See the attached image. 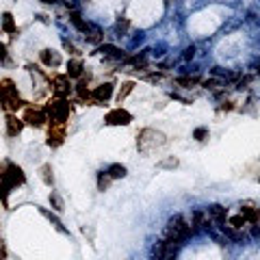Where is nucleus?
<instances>
[{
  "label": "nucleus",
  "mask_w": 260,
  "mask_h": 260,
  "mask_svg": "<svg viewBox=\"0 0 260 260\" xmlns=\"http://www.w3.org/2000/svg\"><path fill=\"white\" fill-rule=\"evenodd\" d=\"M208 212V219H211V224H217V226H224L228 221V208L221 206V204H211V206L206 208Z\"/></svg>",
  "instance_id": "f8f14e48"
},
{
  "label": "nucleus",
  "mask_w": 260,
  "mask_h": 260,
  "mask_svg": "<svg viewBox=\"0 0 260 260\" xmlns=\"http://www.w3.org/2000/svg\"><path fill=\"white\" fill-rule=\"evenodd\" d=\"M106 174H109L113 180H119V178H124V176L128 174V169L124 165H119V162H113V165L106 169Z\"/></svg>",
  "instance_id": "6ab92c4d"
},
{
  "label": "nucleus",
  "mask_w": 260,
  "mask_h": 260,
  "mask_svg": "<svg viewBox=\"0 0 260 260\" xmlns=\"http://www.w3.org/2000/svg\"><path fill=\"white\" fill-rule=\"evenodd\" d=\"M41 212H44V215H46V217H48V219H50V221H52V224H54V226H57V228H59V230H61V232H65V228H63V224H61V221H59V219H57V217H54V215H52V212H48V211H41Z\"/></svg>",
  "instance_id": "7c9ffc66"
},
{
  "label": "nucleus",
  "mask_w": 260,
  "mask_h": 260,
  "mask_svg": "<svg viewBox=\"0 0 260 260\" xmlns=\"http://www.w3.org/2000/svg\"><path fill=\"white\" fill-rule=\"evenodd\" d=\"M22 128H24V119H17L16 115L9 113L7 115V134L9 137H17V134L22 132Z\"/></svg>",
  "instance_id": "2eb2a0df"
},
{
  "label": "nucleus",
  "mask_w": 260,
  "mask_h": 260,
  "mask_svg": "<svg viewBox=\"0 0 260 260\" xmlns=\"http://www.w3.org/2000/svg\"><path fill=\"white\" fill-rule=\"evenodd\" d=\"M41 2H44V0H41Z\"/></svg>",
  "instance_id": "58836bf2"
},
{
  "label": "nucleus",
  "mask_w": 260,
  "mask_h": 260,
  "mask_svg": "<svg viewBox=\"0 0 260 260\" xmlns=\"http://www.w3.org/2000/svg\"><path fill=\"white\" fill-rule=\"evenodd\" d=\"M228 226H230V228H234V230H241V232H243V230H245V228H247L249 224H247V219H245V217L239 212V215H236V217H230V219H228Z\"/></svg>",
  "instance_id": "412c9836"
},
{
  "label": "nucleus",
  "mask_w": 260,
  "mask_h": 260,
  "mask_svg": "<svg viewBox=\"0 0 260 260\" xmlns=\"http://www.w3.org/2000/svg\"><path fill=\"white\" fill-rule=\"evenodd\" d=\"M65 141V122H50V130H48V146L50 147H59Z\"/></svg>",
  "instance_id": "9d476101"
},
{
  "label": "nucleus",
  "mask_w": 260,
  "mask_h": 260,
  "mask_svg": "<svg viewBox=\"0 0 260 260\" xmlns=\"http://www.w3.org/2000/svg\"><path fill=\"white\" fill-rule=\"evenodd\" d=\"M197 82H199L197 76H180V78H176V85L184 87V89H191V87H195Z\"/></svg>",
  "instance_id": "5701e85b"
},
{
  "label": "nucleus",
  "mask_w": 260,
  "mask_h": 260,
  "mask_svg": "<svg viewBox=\"0 0 260 260\" xmlns=\"http://www.w3.org/2000/svg\"><path fill=\"white\" fill-rule=\"evenodd\" d=\"M111 182H113V178H111L106 171H100V174H98V189H100V191H106V189L111 187Z\"/></svg>",
  "instance_id": "393cba45"
},
{
  "label": "nucleus",
  "mask_w": 260,
  "mask_h": 260,
  "mask_svg": "<svg viewBox=\"0 0 260 260\" xmlns=\"http://www.w3.org/2000/svg\"><path fill=\"white\" fill-rule=\"evenodd\" d=\"M39 57H41V63L48 65V67H59V65H61V54H59L57 50L46 48V50H41Z\"/></svg>",
  "instance_id": "4468645a"
},
{
  "label": "nucleus",
  "mask_w": 260,
  "mask_h": 260,
  "mask_svg": "<svg viewBox=\"0 0 260 260\" xmlns=\"http://www.w3.org/2000/svg\"><path fill=\"white\" fill-rule=\"evenodd\" d=\"M191 234H193V228H191V224H189L182 215H176V217H171V219L167 221L165 239H171V241L182 243V241H187Z\"/></svg>",
  "instance_id": "f03ea898"
},
{
  "label": "nucleus",
  "mask_w": 260,
  "mask_h": 260,
  "mask_svg": "<svg viewBox=\"0 0 260 260\" xmlns=\"http://www.w3.org/2000/svg\"><path fill=\"white\" fill-rule=\"evenodd\" d=\"M0 104L7 111H17L24 104L20 94H17V87L13 85V81H9V78H4V81L0 82Z\"/></svg>",
  "instance_id": "20e7f679"
},
{
  "label": "nucleus",
  "mask_w": 260,
  "mask_h": 260,
  "mask_svg": "<svg viewBox=\"0 0 260 260\" xmlns=\"http://www.w3.org/2000/svg\"><path fill=\"white\" fill-rule=\"evenodd\" d=\"M115 29H117L119 32H126V29H128V22H126V20H119L117 24H115Z\"/></svg>",
  "instance_id": "72a5a7b5"
},
{
  "label": "nucleus",
  "mask_w": 260,
  "mask_h": 260,
  "mask_svg": "<svg viewBox=\"0 0 260 260\" xmlns=\"http://www.w3.org/2000/svg\"><path fill=\"white\" fill-rule=\"evenodd\" d=\"M85 37H87V41H89V44H102V39H104V35H102V31L98 29V26H94V29L87 32Z\"/></svg>",
  "instance_id": "a878e982"
},
{
  "label": "nucleus",
  "mask_w": 260,
  "mask_h": 260,
  "mask_svg": "<svg viewBox=\"0 0 260 260\" xmlns=\"http://www.w3.org/2000/svg\"><path fill=\"white\" fill-rule=\"evenodd\" d=\"M0 61L9 63V52H7V46H4V44H0Z\"/></svg>",
  "instance_id": "473e14b6"
},
{
  "label": "nucleus",
  "mask_w": 260,
  "mask_h": 260,
  "mask_svg": "<svg viewBox=\"0 0 260 260\" xmlns=\"http://www.w3.org/2000/svg\"><path fill=\"white\" fill-rule=\"evenodd\" d=\"M193 139H197V141H204V139H208V128H195L193 130Z\"/></svg>",
  "instance_id": "c756f323"
},
{
  "label": "nucleus",
  "mask_w": 260,
  "mask_h": 260,
  "mask_svg": "<svg viewBox=\"0 0 260 260\" xmlns=\"http://www.w3.org/2000/svg\"><path fill=\"white\" fill-rule=\"evenodd\" d=\"M204 87L211 91H215V94H219V91L226 89V82L219 81V78H208V81H204Z\"/></svg>",
  "instance_id": "4be33fe9"
},
{
  "label": "nucleus",
  "mask_w": 260,
  "mask_h": 260,
  "mask_svg": "<svg viewBox=\"0 0 260 260\" xmlns=\"http://www.w3.org/2000/svg\"><path fill=\"white\" fill-rule=\"evenodd\" d=\"M241 215L247 219L254 234L260 236V208L254 206V204H241Z\"/></svg>",
  "instance_id": "0eeeda50"
},
{
  "label": "nucleus",
  "mask_w": 260,
  "mask_h": 260,
  "mask_svg": "<svg viewBox=\"0 0 260 260\" xmlns=\"http://www.w3.org/2000/svg\"><path fill=\"white\" fill-rule=\"evenodd\" d=\"M0 260H7V249L2 245V236H0Z\"/></svg>",
  "instance_id": "e433bc0d"
},
{
  "label": "nucleus",
  "mask_w": 260,
  "mask_h": 260,
  "mask_svg": "<svg viewBox=\"0 0 260 260\" xmlns=\"http://www.w3.org/2000/svg\"><path fill=\"white\" fill-rule=\"evenodd\" d=\"M69 22H72V24L76 26V29L81 31V32H85V35H87V32H89L91 29H94V24H89V22H85V20H82V17H81V13H76V11H72V13H69Z\"/></svg>",
  "instance_id": "dca6fc26"
},
{
  "label": "nucleus",
  "mask_w": 260,
  "mask_h": 260,
  "mask_svg": "<svg viewBox=\"0 0 260 260\" xmlns=\"http://www.w3.org/2000/svg\"><path fill=\"white\" fill-rule=\"evenodd\" d=\"M76 96L81 98L82 102H89V100H91V91L87 89V82H85V81H81V82L76 85Z\"/></svg>",
  "instance_id": "b1692460"
},
{
  "label": "nucleus",
  "mask_w": 260,
  "mask_h": 260,
  "mask_svg": "<svg viewBox=\"0 0 260 260\" xmlns=\"http://www.w3.org/2000/svg\"><path fill=\"white\" fill-rule=\"evenodd\" d=\"M134 89V82L132 81H128V82H124L122 87H119V91H117V102H122V100H126L128 94Z\"/></svg>",
  "instance_id": "bb28decb"
},
{
  "label": "nucleus",
  "mask_w": 260,
  "mask_h": 260,
  "mask_svg": "<svg viewBox=\"0 0 260 260\" xmlns=\"http://www.w3.org/2000/svg\"><path fill=\"white\" fill-rule=\"evenodd\" d=\"M98 52H102L104 57H111V59H124V50H119L117 46H111V44H104L98 48Z\"/></svg>",
  "instance_id": "a211bd4d"
},
{
  "label": "nucleus",
  "mask_w": 260,
  "mask_h": 260,
  "mask_svg": "<svg viewBox=\"0 0 260 260\" xmlns=\"http://www.w3.org/2000/svg\"><path fill=\"white\" fill-rule=\"evenodd\" d=\"M46 4H57V2H61V0H44Z\"/></svg>",
  "instance_id": "4c0bfd02"
},
{
  "label": "nucleus",
  "mask_w": 260,
  "mask_h": 260,
  "mask_svg": "<svg viewBox=\"0 0 260 260\" xmlns=\"http://www.w3.org/2000/svg\"><path fill=\"white\" fill-rule=\"evenodd\" d=\"M111 96H113V85L104 82V85L96 87V89L91 91V102H94V104H106V102L111 100Z\"/></svg>",
  "instance_id": "ddd939ff"
},
{
  "label": "nucleus",
  "mask_w": 260,
  "mask_h": 260,
  "mask_svg": "<svg viewBox=\"0 0 260 260\" xmlns=\"http://www.w3.org/2000/svg\"><path fill=\"white\" fill-rule=\"evenodd\" d=\"M52 91H54V96L57 98L69 96L72 87H69V76L67 74H57V76L52 78Z\"/></svg>",
  "instance_id": "9b49d317"
},
{
  "label": "nucleus",
  "mask_w": 260,
  "mask_h": 260,
  "mask_svg": "<svg viewBox=\"0 0 260 260\" xmlns=\"http://www.w3.org/2000/svg\"><path fill=\"white\" fill-rule=\"evenodd\" d=\"M165 143H167L165 134H162L161 130H154V128H143L137 137V147H139V152H143V154L154 152L156 147H162Z\"/></svg>",
  "instance_id": "7ed1b4c3"
},
{
  "label": "nucleus",
  "mask_w": 260,
  "mask_h": 260,
  "mask_svg": "<svg viewBox=\"0 0 260 260\" xmlns=\"http://www.w3.org/2000/svg\"><path fill=\"white\" fill-rule=\"evenodd\" d=\"M46 115H48V122H67L69 117V102L65 98H54L48 100L44 106Z\"/></svg>",
  "instance_id": "39448f33"
},
{
  "label": "nucleus",
  "mask_w": 260,
  "mask_h": 260,
  "mask_svg": "<svg viewBox=\"0 0 260 260\" xmlns=\"http://www.w3.org/2000/svg\"><path fill=\"white\" fill-rule=\"evenodd\" d=\"M180 245H182V243L171 241V239L159 241V243H154V247H152V258H154V260H176Z\"/></svg>",
  "instance_id": "423d86ee"
},
{
  "label": "nucleus",
  "mask_w": 260,
  "mask_h": 260,
  "mask_svg": "<svg viewBox=\"0 0 260 260\" xmlns=\"http://www.w3.org/2000/svg\"><path fill=\"white\" fill-rule=\"evenodd\" d=\"M176 165H178V161H176V159H169V161H162L161 162V167H176Z\"/></svg>",
  "instance_id": "c9c22d12"
},
{
  "label": "nucleus",
  "mask_w": 260,
  "mask_h": 260,
  "mask_svg": "<svg viewBox=\"0 0 260 260\" xmlns=\"http://www.w3.org/2000/svg\"><path fill=\"white\" fill-rule=\"evenodd\" d=\"M130 122H132V115H130L126 109H122V106L109 111V113H106V117H104L106 126H128Z\"/></svg>",
  "instance_id": "6e6552de"
},
{
  "label": "nucleus",
  "mask_w": 260,
  "mask_h": 260,
  "mask_svg": "<svg viewBox=\"0 0 260 260\" xmlns=\"http://www.w3.org/2000/svg\"><path fill=\"white\" fill-rule=\"evenodd\" d=\"M193 54H195V46H189V48L184 50V59L189 61V59H193Z\"/></svg>",
  "instance_id": "f704fd0d"
},
{
  "label": "nucleus",
  "mask_w": 260,
  "mask_h": 260,
  "mask_svg": "<svg viewBox=\"0 0 260 260\" xmlns=\"http://www.w3.org/2000/svg\"><path fill=\"white\" fill-rule=\"evenodd\" d=\"M82 72H85V67H82L81 59H72V61H67V76L69 78H81Z\"/></svg>",
  "instance_id": "f3484780"
},
{
  "label": "nucleus",
  "mask_w": 260,
  "mask_h": 260,
  "mask_svg": "<svg viewBox=\"0 0 260 260\" xmlns=\"http://www.w3.org/2000/svg\"><path fill=\"white\" fill-rule=\"evenodd\" d=\"M63 46H65V50H67L69 54H78V48H76V46H74L69 39H63Z\"/></svg>",
  "instance_id": "2f4dec72"
},
{
  "label": "nucleus",
  "mask_w": 260,
  "mask_h": 260,
  "mask_svg": "<svg viewBox=\"0 0 260 260\" xmlns=\"http://www.w3.org/2000/svg\"><path fill=\"white\" fill-rule=\"evenodd\" d=\"M24 182H26V176L22 171V167H17L11 161H4L0 165V202H2L4 208L9 206V193H11V189L22 187Z\"/></svg>",
  "instance_id": "f257e3e1"
},
{
  "label": "nucleus",
  "mask_w": 260,
  "mask_h": 260,
  "mask_svg": "<svg viewBox=\"0 0 260 260\" xmlns=\"http://www.w3.org/2000/svg\"><path fill=\"white\" fill-rule=\"evenodd\" d=\"M2 31L4 32H9V35H13V32H17V26H16V22H13V16L11 13H2Z\"/></svg>",
  "instance_id": "aec40b11"
},
{
  "label": "nucleus",
  "mask_w": 260,
  "mask_h": 260,
  "mask_svg": "<svg viewBox=\"0 0 260 260\" xmlns=\"http://www.w3.org/2000/svg\"><path fill=\"white\" fill-rule=\"evenodd\" d=\"M41 180H44L48 187H52L54 182V176H52V165H44L41 167Z\"/></svg>",
  "instance_id": "cd10ccee"
},
{
  "label": "nucleus",
  "mask_w": 260,
  "mask_h": 260,
  "mask_svg": "<svg viewBox=\"0 0 260 260\" xmlns=\"http://www.w3.org/2000/svg\"><path fill=\"white\" fill-rule=\"evenodd\" d=\"M50 204H52L54 211H63V199H61V195H59L57 191L50 193Z\"/></svg>",
  "instance_id": "c85d7f7f"
},
{
  "label": "nucleus",
  "mask_w": 260,
  "mask_h": 260,
  "mask_svg": "<svg viewBox=\"0 0 260 260\" xmlns=\"http://www.w3.org/2000/svg\"><path fill=\"white\" fill-rule=\"evenodd\" d=\"M24 124H29L32 128H41L46 122H48V115H46L44 109H35V106H29V109L24 111Z\"/></svg>",
  "instance_id": "1a4fd4ad"
}]
</instances>
